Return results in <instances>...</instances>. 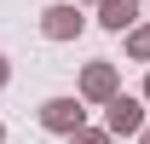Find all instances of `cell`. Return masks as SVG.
<instances>
[{"mask_svg":"<svg viewBox=\"0 0 150 144\" xmlns=\"http://www.w3.org/2000/svg\"><path fill=\"white\" fill-rule=\"evenodd\" d=\"M104 127H110L115 138H127V133H144V104H139V98H127V92H121V98H110V104H104Z\"/></svg>","mask_w":150,"mask_h":144,"instance_id":"277c9868","label":"cell"},{"mask_svg":"<svg viewBox=\"0 0 150 144\" xmlns=\"http://www.w3.org/2000/svg\"><path fill=\"white\" fill-rule=\"evenodd\" d=\"M144 104H150V75H144Z\"/></svg>","mask_w":150,"mask_h":144,"instance_id":"8fae6325","label":"cell"},{"mask_svg":"<svg viewBox=\"0 0 150 144\" xmlns=\"http://www.w3.org/2000/svg\"><path fill=\"white\" fill-rule=\"evenodd\" d=\"M6 81H12V64H6V58H0V87H6Z\"/></svg>","mask_w":150,"mask_h":144,"instance_id":"ba28073f","label":"cell"},{"mask_svg":"<svg viewBox=\"0 0 150 144\" xmlns=\"http://www.w3.org/2000/svg\"><path fill=\"white\" fill-rule=\"evenodd\" d=\"M75 6H104V0H75Z\"/></svg>","mask_w":150,"mask_h":144,"instance_id":"9c48e42d","label":"cell"},{"mask_svg":"<svg viewBox=\"0 0 150 144\" xmlns=\"http://www.w3.org/2000/svg\"><path fill=\"white\" fill-rule=\"evenodd\" d=\"M81 98H87V104H110V98H121V69H115L110 58H93V64L81 69Z\"/></svg>","mask_w":150,"mask_h":144,"instance_id":"7a4b0ae2","label":"cell"},{"mask_svg":"<svg viewBox=\"0 0 150 144\" xmlns=\"http://www.w3.org/2000/svg\"><path fill=\"white\" fill-rule=\"evenodd\" d=\"M139 144H150V127H144V133H139Z\"/></svg>","mask_w":150,"mask_h":144,"instance_id":"30bf717a","label":"cell"},{"mask_svg":"<svg viewBox=\"0 0 150 144\" xmlns=\"http://www.w3.org/2000/svg\"><path fill=\"white\" fill-rule=\"evenodd\" d=\"M40 127L58 133V138H75L81 127H87V98L75 92V98H46L40 104Z\"/></svg>","mask_w":150,"mask_h":144,"instance_id":"6da1fadb","label":"cell"},{"mask_svg":"<svg viewBox=\"0 0 150 144\" xmlns=\"http://www.w3.org/2000/svg\"><path fill=\"white\" fill-rule=\"evenodd\" d=\"M81 29H87V18H81L75 0H58V6L40 12V35H46V40H75Z\"/></svg>","mask_w":150,"mask_h":144,"instance_id":"3957f363","label":"cell"},{"mask_svg":"<svg viewBox=\"0 0 150 144\" xmlns=\"http://www.w3.org/2000/svg\"><path fill=\"white\" fill-rule=\"evenodd\" d=\"M69 144H115V133H110V127H81Z\"/></svg>","mask_w":150,"mask_h":144,"instance_id":"52a82bcc","label":"cell"},{"mask_svg":"<svg viewBox=\"0 0 150 144\" xmlns=\"http://www.w3.org/2000/svg\"><path fill=\"white\" fill-rule=\"evenodd\" d=\"M98 23H104L110 35L139 29V0H104V6H98Z\"/></svg>","mask_w":150,"mask_h":144,"instance_id":"5b68a950","label":"cell"},{"mask_svg":"<svg viewBox=\"0 0 150 144\" xmlns=\"http://www.w3.org/2000/svg\"><path fill=\"white\" fill-rule=\"evenodd\" d=\"M127 58H133V64H150V23L127 29Z\"/></svg>","mask_w":150,"mask_h":144,"instance_id":"8992f818","label":"cell"},{"mask_svg":"<svg viewBox=\"0 0 150 144\" xmlns=\"http://www.w3.org/2000/svg\"><path fill=\"white\" fill-rule=\"evenodd\" d=\"M0 144H6V127H0Z\"/></svg>","mask_w":150,"mask_h":144,"instance_id":"7c38bea8","label":"cell"}]
</instances>
